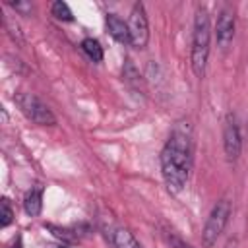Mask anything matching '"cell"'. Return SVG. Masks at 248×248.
<instances>
[{
	"mask_svg": "<svg viewBox=\"0 0 248 248\" xmlns=\"http://www.w3.org/2000/svg\"><path fill=\"white\" fill-rule=\"evenodd\" d=\"M159 163L167 188L172 194L182 192L192 170V134L188 122H178L172 128L161 149Z\"/></svg>",
	"mask_w": 248,
	"mask_h": 248,
	"instance_id": "1",
	"label": "cell"
},
{
	"mask_svg": "<svg viewBox=\"0 0 248 248\" xmlns=\"http://www.w3.org/2000/svg\"><path fill=\"white\" fill-rule=\"evenodd\" d=\"M209 43H211V23L205 8L196 10L194 31H192V48H190V66L196 78H203L207 58H209Z\"/></svg>",
	"mask_w": 248,
	"mask_h": 248,
	"instance_id": "2",
	"label": "cell"
},
{
	"mask_svg": "<svg viewBox=\"0 0 248 248\" xmlns=\"http://www.w3.org/2000/svg\"><path fill=\"white\" fill-rule=\"evenodd\" d=\"M231 211H232L231 202L225 200V198L219 200L213 205V209H211V213H209V217H207V221L203 225V231H202V242H203L205 248H209V246H213L217 242V238L221 236V232L225 231V227L229 223Z\"/></svg>",
	"mask_w": 248,
	"mask_h": 248,
	"instance_id": "3",
	"label": "cell"
},
{
	"mask_svg": "<svg viewBox=\"0 0 248 248\" xmlns=\"http://www.w3.org/2000/svg\"><path fill=\"white\" fill-rule=\"evenodd\" d=\"M16 103L19 107V110L35 124L39 126H54L56 124V116L52 114V110L33 93H17L16 95Z\"/></svg>",
	"mask_w": 248,
	"mask_h": 248,
	"instance_id": "4",
	"label": "cell"
},
{
	"mask_svg": "<svg viewBox=\"0 0 248 248\" xmlns=\"http://www.w3.org/2000/svg\"><path fill=\"white\" fill-rule=\"evenodd\" d=\"M128 31H130V45L134 48H145L149 41V25H147L145 8L141 2H136L132 6L130 17H128Z\"/></svg>",
	"mask_w": 248,
	"mask_h": 248,
	"instance_id": "5",
	"label": "cell"
},
{
	"mask_svg": "<svg viewBox=\"0 0 248 248\" xmlns=\"http://www.w3.org/2000/svg\"><path fill=\"white\" fill-rule=\"evenodd\" d=\"M223 149L229 161H236L242 149V138H240V130L238 124L234 120V116H227L225 126H223Z\"/></svg>",
	"mask_w": 248,
	"mask_h": 248,
	"instance_id": "6",
	"label": "cell"
},
{
	"mask_svg": "<svg viewBox=\"0 0 248 248\" xmlns=\"http://www.w3.org/2000/svg\"><path fill=\"white\" fill-rule=\"evenodd\" d=\"M215 37H217V45L221 48H227L234 37V14L231 10H221L217 16V23H215Z\"/></svg>",
	"mask_w": 248,
	"mask_h": 248,
	"instance_id": "7",
	"label": "cell"
},
{
	"mask_svg": "<svg viewBox=\"0 0 248 248\" xmlns=\"http://www.w3.org/2000/svg\"><path fill=\"white\" fill-rule=\"evenodd\" d=\"M107 27L108 33L122 45H130V31H128V21H124L122 17H118L116 14H108L107 16Z\"/></svg>",
	"mask_w": 248,
	"mask_h": 248,
	"instance_id": "8",
	"label": "cell"
},
{
	"mask_svg": "<svg viewBox=\"0 0 248 248\" xmlns=\"http://www.w3.org/2000/svg\"><path fill=\"white\" fill-rule=\"evenodd\" d=\"M110 242L114 244V248H143L138 238L124 227H118L110 232Z\"/></svg>",
	"mask_w": 248,
	"mask_h": 248,
	"instance_id": "9",
	"label": "cell"
},
{
	"mask_svg": "<svg viewBox=\"0 0 248 248\" xmlns=\"http://www.w3.org/2000/svg\"><path fill=\"white\" fill-rule=\"evenodd\" d=\"M23 209L31 217H37L41 213V209H43V190L41 188H33V190H29L25 194V198H23Z\"/></svg>",
	"mask_w": 248,
	"mask_h": 248,
	"instance_id": "10",
	"label": "cell"
},
{
	"mask_svg": "<svg viewBox=\"0 0 248 248\" xmlns=\"http://www.w3.org/2000/svg\"><path fill=\"white\" fill-rule=\"evenodd\" d=\"M81 50H83L85 56H87L89 60H93V62H101V60H103V46H101V43H99L97 39H91V37L83 39V41H81Z\"/></svg>",
	"mask_w": 248,
	"mask_h": 248,
	"instance_id": "11",
	"label": "cell"
},
{
	"mask_svg": "<svg viewBox=\"0 0 248 248\" xmlns=\"http://www.w3.org/2000/svg\"><path fill=\"white\" fill-rule=\"evenodd\" d=\"M50 12H52V16H54L56 19H60V21H72V19H74L70 6H68L66 2H62V0H56V2L50 6Z\"/></svg>",
	"mask_w": 248,
	"mask_h": 248,
	"instance_id": "12",
	"label": "cell"
},
{
	"mask_svg": "<svg viewBox=\"0 0 248 248\" xmlns=\"http://www.w3.org/2000/svg\"><path fill=\"white\" fill-rule=\"evenodd\" d=\"M14 221V211H12V207H10V202L4 198L2 200V229H6L10 223Z\"/></svg>",
	"mask_w": 248,
	"mask_h": 248,
	"instance_id": "13",
	"label": "cell"
},
{
	"mask_svg": "<svg viewBox=\"0 0 248 248\" xmlns=\"http://www.w3.org/2000/svg\"><path fill=\"white\" fill-rule=\"evenodd\" d=\"M10 6H14L17 12H23V14H27V12H31V4H23V2H8Z\"/></svg>",
	"mask_w": 248,
	"mask_h": 248,
	"instance_id": "14",
	"label": "cell"
}]
</instances>
